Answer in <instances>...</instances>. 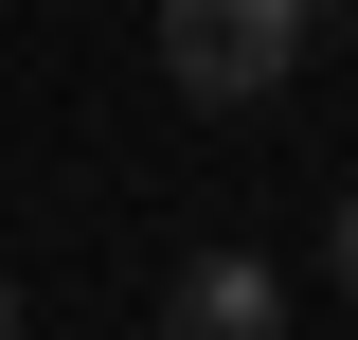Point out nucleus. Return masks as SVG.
Returning a JSON list of instances; mask_svg holds the SVG:
<instances>
[{
	"label": "nucleus",
	"instance_id": "obj_1",
	"mask_svg": "<svg viewBox=\"0 0 358 340\" xmlns=\"http://www.w3.org/2000/svg\"><path fill=\"white\" fill-rule=\"evenodd\" d=\"M305 36H322V0H162L179 108H268V90L305 72Z\"/></svg>",
	"mask_w": 358,
	"mask_h": 340
},
{
	"label": "nucleus",
	"instance_id": "obj_2",
	"mask_svg": "<svg viewBox=\"0 0 358 340\" xmlns=\"http://www.w3.org/2000/svg\"><path fill=\"white\" fill-rule=\"evenodd\" d=\"M162 340H287V269L268 251H197L179 304H162Z\"/></svg>",
	"mask_w": 358,
	"mask_h": 340
},
{
	"label": "nucleus",
	"instance_id": "obj_3",
	"mask_svg": "<svg viewBox=\"0 0 358 340\" xmlns=\"http://www.w3.org/2000/svg\"><path fill=\"white\" fill-rule=\"evenodd\" d=\"M322 251H341V287H358V197H341V233H322Z\"/></svg>",
	"mask_w": 358,
	"mask_h": 340
},
{
	"label": "nucleus",
	"instance_id": "obj_4",
	"mask_svg": "<svg viewBox=\"0 0 358 340\" xmlns=\"http://www.w3.org/2000/svg\"><path fill=\"white\" fill-rule=\"evenodd\" d=\"M0 323H18V287H0Z\"/></svg>",
	"mask_w": 358,
	"mask_h": 340
}]
</instances>
